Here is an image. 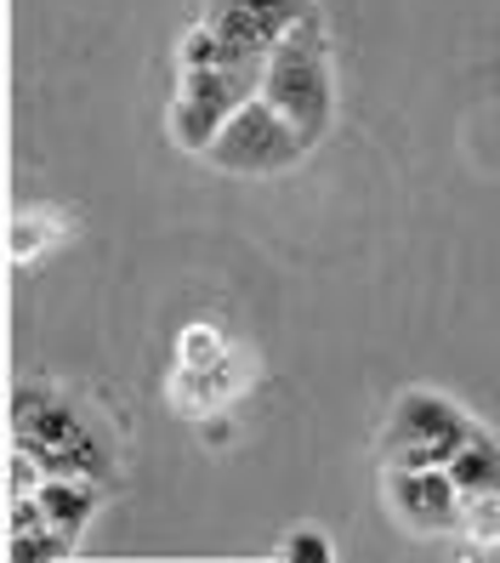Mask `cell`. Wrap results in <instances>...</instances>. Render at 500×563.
Returning <instances> with one entry per match:
<instances>
[{
	"mask_svg": "<svg viewBox=\"0 0 500 563\" xmlns=\"http://www.w3.org/2000/svg\"><path fill=\"white\" fill-rule=\"evenodd\" d=\"M392 512L404 518L415 536H449L466 523V495L449 478V467H392Z\"/></svg>",
	"mask_w": 500,
	"mask_h": 563,
	"instance_id": "5b68a950",
	"label": "cell"
},
{
	"mask_svg": "<svg viewBox=\"0 0 500 563\" xmlns=\"http://www.w3.org/2000/svg\"><path fill=\"white\" fill-rule=\"evenodd\" d=\"M449 478L460 484L466 501H478V495H500V444L484 433V427H478V433L466 439V450L449 461Z\"/></svg>",
	"mask_w": 500,
	"mask_h": 563,
	"instance_id": "52a82bcc",
	"label": "cell"
},
{
	"mask_svg": "<svg viewBox=\"0 0 500 563\" xmlns=\"http://www.w3.org/2000/svg\"><path fill=\"white\" fill-rule=\"evenodd\" d=\"M222 7H240V12H251L262 29H268L274 41H285L302 18H313V0H222Z\"/></svg>",
	"mask_w": 500,
	"mask_h": 563,
	"instance_id": "ba28073f",
	"label": "cell"
},
{
	"mask_svg": "<svg viewBox=\"0 0 500 563\" xmlns=\"http://www.w3.org/2000/svg\"><path fill=\"white\" fill-rule=\"evenodd\" d=\"M285 558L290 563H330V541L319 536V529H296V536L285 541Z\"/></svg>",
	"mask_w": 500,
	"mask_h": 563,
	"instance_id": "30bf717a",
	"label": "cell"
},
{
	"mask_svg": "<svg viewBox=\"0 0 500 563\" xmlns=\"http://www.w3.org/2000/svg\"><path fill=\"white\" fill-rule=\"evenodd\" d=\"M308 154V143H302V131H296L268 97H251V103L233 114L222 131H216V143L205 148V159L211 165H222V172H233V177H262V172H285V165H296Z\"/></svg>",
	"mask_w": 500,
	"mask_h": 563,
	"instance_id": "3957f363",
	"label": "cell"
},
{
	"mask_svg": "<svg viewBox=\"0 0 500 563\" xmlns=\"http://www.w3.org/2000/svg\"><path fill=\"white\" fill-rule=\"evenodd\" d=\"M262 69H268V63H262ZM262 69H240V63H222V69H182L177 103H171L177 143L205 154L216 143V131L262 91Z\"/></svg>",
	"mask_w": 500,
	"mask_h": 563,
	"instance_id": "7a4b0ae2",
	"label": "cell"
},
{
	"mask_svg": "<svg viewBox=\"0 0 500 563\" xmlns=\"http://www.w3.org/2000/svg\"><path fill=\"white\" fill-rule=\"evenodd\" d=\"M222 63H227V52H222V41H216L211 23L193 29V35L182 41V52H177V69H222Z\"/></svg>",
	"mask_w": 500,
	"mask_h": 563,
	"instance_id": "9c48e42d",
	"label": "cell"
},
{
	"mask_svg": "<svg viewBox=\"0 0 500 563\" xmlns=\"http://www.w3.org/2000/svg\"><path fill=\"white\" fill-rule=\"evenodd\" d=\"M35 495H41L46 523H52V529H63L69 541L80 536V529L91 523V512H97V484L69 478V473H46V484H35Z\"/></svg>",
	"mask_w": 500,
	"mask_h": 563,
	"instance_id": "8992f818",
	"label": "cell"
},
{
	"mask_svg": "<svg viewBox=\"0 0 500 563\" xmlns=\"http://www.w3.org/2000/svg\"><path fill=\"white\" fill-rule=\"evenodd\" d=\"M262 97L302 131V143L313 148L330 120H336V86H330V57H324V35H319V12L302 18L290 35L268 52L262 69Z\"/></svg>",
	"mask_w": 500,
	"mask_h": 563,
	"instance_id": "6da1fadb",
	"label": "cell"
},
{
	"mask_svg": "<svg viewBox=\"0 0 500 563\" xmlns=\"http://www.w3.org/2000/svg\"><path fill=\"white\" fill-rule=\"evenodd\" d=\"M473 433L478 421H466L438 393H404L392 405L387 450H392V467H449Z\"/></svg>",
	"mask_w": 500,
	"mask_h": 563,
	"instance_id": "277c9868",
	"label": "cell"
}]
</instances>
